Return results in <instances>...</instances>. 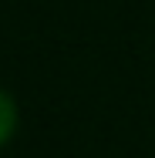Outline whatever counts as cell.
<instances>
[{"instance_id": "1", "label": "cell", "mask_w": 155, "mask_h": 158, "mask_svg": "<svg viewBox=\"0 0 155 158\" xmlns=\"http://www.w3.org/2000/svg\"><path fill=\"white\" fill-rule=\"evenodd\" d=\"M14 125H17V108H14V101L0 91V145L14 135Z\"/></svg>"}]
</instances>
